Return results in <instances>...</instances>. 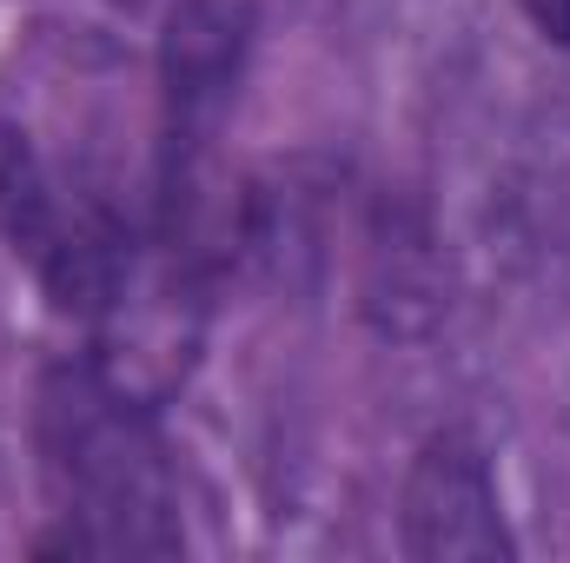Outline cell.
I'll use <instances>...</instances> for the list:
<instances>
[{"instance_id":"cell-1","label":"cell","mask_w":570,"mask_h":563,"mask_svg":"<svg viewBox=\"0 0 570 563\" xmlns=\"http://www.w3.org/2000/svg\"><path fill=\"white\" fill-rule=\"evenodd\" d=\"M127 67L94 40H40L0 93V233L60 292L94 305L127 246L166 206L134 186V146L120 107Z\"/></svg>"},{"instance_id":"cell-2","label":"cell","mask_w":570,"mask_h":563,"mask_svg":"<svg viewBox=\"0 0 570 563\" xmlns=\"http://www.w3.org/2000/svg\"><path fill=\"white\" fill-rule=\"evenodd\" d=\"M47 484L67 511L73 551H173V477L146 424L100 372H53L40 392Z\"/></svg>"},{"instance_id":"cell-3","label":"cell","mask_w":570,"mask_h":563,"mask_svg":"<svg viewBox=\"0 0 570 563\" xmlns=\"http://www.w3.org/2000/svg\"><path fill=\"white\" fill-rule=\"evenodd\" d=\"M405 544L412 557H504L511 537L498 524V491L484 457L464 437H438L405 491Z\"/></svg>"},{"instance_id":"cell-4","label":"cell","mask_w":570,"mask_h":563,"mask_svg":"<svg viewBox=\"0 0 570 563\" xmlns=\"http://www.w3.org/2000/svg\"><path fill=\"white\" fill-rule=\"evenodd\" d=\"M524 13H531L558 47H570V0H524Z\"/></svg>"}]
</instances>
